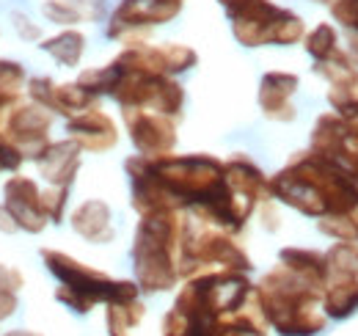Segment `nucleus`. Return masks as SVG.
I'll use <instances>...</instances> for the list:
<instances>
[{
    "instance_id": "nucleus-1",
    "label": "nucleus",
    "mask_w": 358,
    "mask_h": 336,
    "mask_svg": "<svg viewBox=\"0 0 358 336\" xmlns=\"http://www.w3.org/2000/svg\"><path fill=\"white\" fill-rule=\"evenodd\" d=\"M270 196L303 215H345L358 210V182L342 166L309 152H298L289 166L270 179Z\"/></svg>"
},
{
    "instance_id": "nucleus-2",
    "label": "nucleus",
    "mask_w": 358,
    "mask_h": 336,
    "mask_svg": "<svg viewBox=\"0 0 358 336\" xmlns=\"http://www.w3.org/2000/svg\"><path fill=\"white\" fill-rule=\"evenodd\" d=\"M320 287L295 276L284 265L268 273L257 287V303L270 326L284 336H314L325 328V312Z\"/></svg>"
},
{
    "instance_id": "nucleus-3",
    "label": "nucleus",
    "mask_w": 358,
    "mask_h": 336,
    "mask_svg": "<svg viewBox=\"0 0 358 336\" xmlns=\"http://www.w3.org/2000/svg\"><path fill=\"white\" fill-rule=\"evenodd\" d=\"M182 248V220L177 210L143 215L135 234V273L146 293L171 290L179 276L177 251Z\"/></svg>"
},
{
    "instance_id": "nucleus-4",
    "label": "nucleus",
    "mask_w": 358,
    "mask_h": 336,
    "mask_svg": "<svg viewBox=\"0 0 358 336\" xmlns=\"http://www.w3.org/2000/svg\"><path fill=\"white\" fill-rule=\"evenodd\" d=\"M47 267L64 281V287L55 293L61 303H66L72 312L86 314L91 312L94 303L105 300V303H124V300H135L138 298V287L133 281H113L99 270H91L86 265L75 262L66 253L45 251L42 253Z\"/></svg>"
},
{
    "instance_id": "nucleus-5",
    "label": "nucleus",
    "mask_w": 358,
    "mask_h": 336,
    "mask_svg": "<svg viewBox=\"0 0 358 336\" xmlns=\"http://www.w3.org/2000/svg\"><path fill=\"white\" fill-rule=\"evenodd\" d=\"M124 122L130 127V138H133L135 149L143 158H166L177 144L174 125L163 113L124 108Z\"/></svg>"
},
{
    "instance_id": "nucleus-6",
    "label": "nucleus",
    "mask_w": 358,
    "mask_h": 336,
    "mask_svg": "<svg viewBox=\"0 0 358 336\" xmlns=\"http://www.w3.org/2000/svg\"><path fill=\"white\" fill-rule=\"evenodd\" d=\"M179 8H182V0H124L113 14L108 36L119 39V36H127V31H138L143 25L169 22L177 17Z\"/></svg>"
},
{
    "instance_id": "nucleus-7",
    "label": "nucleus",
    "mask_w": 358,
    "mask_h": 336,
    "mask_svg": "<svg viewBox=\"0 0 358 336\" xmlns=\"http://www.w3.org/2000/svg\"><path fill=\"white\" fill-rule=\"evenodd\" d=\"M6 207L11 212V218L17 220V226H22L28 232H42L45 229L47 212L34 182L20 179V176L11 179L6 185Z\"/></svg>"
},
{
    "instance_id": "nucleus-8",
    "label": "nucleus",
    "mask_w": 358,
    "mask_h": 336,
    "mask_svg": "<svg viewBox=\"0 0 358 336\" xmlns=\"http://www.w3.org/2000/svg\"><path fill=\"white\" fill-rule=\"evenodd\" d=\"M298 91V78L289 72H268L259 85V105L268 119L275 122H292L295 108L289 105V97Z\"/></svg>"
},
{
    "instance_id": "nucleus-9",
    "label": "nucleus",
    "mask_w": 358,
    "mask_h": 336,
    "mask_svg": "<svg viewBox=\"0 0 358 336\" xmlns=\"http://www.w3.org/2000/svg\"><path fill=\"white\" fill-rule=\"evenodd\" d=\"M69 135L78 146L83 149H91V152H102V149H110L116 144V127L113 122L96 111V108H89L83 113H78L72 122H69Z\"/></svg>"
},
{
    "instance_id": "nucleus-10",
    "label": "nucleus",
    "mask_w": 358,
    "mask_h": 336,
    "mask_svg": "<svg viewBox=\"0 0 358 336\" xmlns=\"http://www.w3.org/2000/svg\"><path fill=\"white\" fill-rule=\"evenodd\" d=\"M78 152L80 146L75 141H64V144H52L39 155V168L55 188H69V182L75 179L78 171Z\"/></svg>"
},
{
    "instance_id": "nucleus-11",
    "label": "nucleus",
    "mask_w": 358,
    "mask_h": 336,
    "mask_svg": "<svg viewBox=\"0 0 358 336\" xmlns=\"http://www.w3.org/2000/svg\"><path fill=\"white\" fill-rule=\"evenodd\" d=\"M278 262H281L287 270H292L295 276L306 279L309 284L325 290L328 276H331V270H328V256H325V253L312 251V248H284V251L278 253Z\"/></svg>"
},
{
    "instance_id": "nucleus-12",
    "label": "nucleus",
    "mask_w": 358,
    "mask_h": 336,
    "mask_svg": "<svg viewBox=\"0 0 358 336\" xmlns=\"http://www.w3.org/2000/svg\"><path fill=\"white\" fill-rule=\"evenodd\" d=\"M322 312L325 317L345 320L358 312V279L348 276H328L325 293H322Z\"/></svg>"
},
{
    "instance_id": "nucleus-13",
    "label": "nucleus",
    "mask_w": 358,
    "mask_h": 336,
    "mask_svg": "<svg viewBox=\"0 0 358 336\" xmlns=\"http://www.w3.org/2000/svg\"><path fill=\"white\" fill-rule=\"evenodd\" d=\"M72 226L78 234H83L91 243H108L113 237L110 232V210L102 202H86L83 207H78Z\"/></svg>"
},
{
    "instance_id": "nucleus-14",
    "label": "nucleus",
    "mask_w": 358,
    "mask_h": 336,
    "mask_svg": "<svg viewBox=\"0 0 358 336\" xmlns=\"http://www.w3.org/2000/svg\"><path fill=\"white\" fill-rule=\"evenodd\" d=\"M314 69L336 88H358V64L348 50L331 52L325 61H317Z\"/></svg>"
},
{
    "instance_id": "nucleus-15",
    "label": "nucleus",
    "mask_w": 358,
    "mask_h": 336,
    "mask_svg": "<svg viewBox=\"0 0 358 336\" xmlns=\"http://www.w3.org/2000/svg\"><path fill=\"white\" fill-rule=\"evenodd\" d=\"M317 229L339 243H353L358 246V210L345 215H322L317 220Z\"/></svg>"
},
{
    "instance_id": "nucleus-16",
    "label": "nucleus",
    "mask_w": 358,
    "mask_h": 336,
    "mask_svg": "<svg viewBox=\"0 0 358 336\" xmlns=\"http://www.w3.org/2000/svg\"><path fill=\"white\" fill-rule=\"evenodd\" d=\"M143 317V303L124 300V303H110L108 309V331L110 336H127Z\"/></svg>"
},
{
    "instance_id": "nucleus-17",
    "label": "nucleus",
    "mask_w": 358,
    "mask_h": 336,
    "mask_svg": "<svg viewBox=\"0 0 358 336\" xmlns=\"http://www.w3.org/2000/svg\"><path fill=\"white\" fill-rule=\"evenodd\" d=\"M325 256H328L331 276L358 279V246H353V243H336Z\"/></svg>"
},
{
    "instance_id": "nucleus-18",
    "label": "nucleus",
    "mask_w": 358,
    "mask_h": 336,
    "mask_svg": "<svg viewBox=\"0 0 358 336\" xmlns=\"http://www.w3.org/2000/svg\"><path fill=\"white\" fill-rule=\"evenodd\" d=\"M45 50H47V52H52V55H55L61 64H66V66H75V64L80 61L83 50H86V39H83L80 34L69 31V34H61L58 39L47 42Z\"/></svg>"
},
{
    "instance_id": "nucleus-19",
    "label": "nucleus",
    "mask_w": 358,
    "mask_h": 336,
    "mask_svg": "<svg viewBox=\"0 0 358 336\" xmlns=\"http://www.w3.org/2000/svg\"><path fill=\"white\" fill-rule=\"evenodd\" d=\"M336 50H339V39H336L334 25H328V22H320L312 34L306 36V52L312 55L314 61H325Z\"/></svg>"
},
{
    "instance_id": "nucleus-20",
    "label": "nucleus",
    "mask_w": 358,
    "mask_h": 336,
    "mask_svg": "<svg viewBox=\"0 0 358 336\" xmlns=\"http://www.w3.org/2000/svg\"><path fill=\"white\" fill-rule=\"evenodd\" d=\"M328 8L348 34H358V0H331Z\"/></svg>"
},
{
    "instance_id": "nucleus-21",
    "label": "nucleus",
    "mask_w": 358,
    "mask_h": 336,
    "mask_svg": "<svg viewBox=\"0 0 358 336\" xmlns=\"http://www.w3.org/2000/svg\"><path fill=\"white\" fill-rule=\"evenodd\" d=\"M22 287V276L17 273V270H6L3 265H0V290L3 293H14V290H20Z\"/></svg>"
},
{
    "instance_id": "nucleus-22",
    "label": "nucleus",
    "mask_w": 358,
    "mask_h": 336,
    "mask_svg": "<svg viewBox=\"0 0 358 336\" xmlns=\"http://www.w3.org/2000/svg\"><path fill=\"white\" fill-rule=\"evenodd\" d=\"M14 306H17V303H14V298H11L8 293H3V290H0V317H8V314H14Z\"/></svg>"
},
{
    "instance_id": "nucleus-23",
    "label": "nucleus",
    "mask_w": 358,
    "mask_h": 336,
    "mask_svg": "<svg viewBox=\"0 0 358 336\" xmlns=\"http://www.w3.org/2000/svg\"><path fill=\"white\" fill-rule=\"evenodd\" d=\"M221 3H224L226 11H229V8H234V6H237V3H243V0H221Z\"/></svg>"
},
{
    "instance_id": "nucleus-24",
    "label": "nucleus",
    "mask_w": 358,
    "mask_h": 336,
    "mask_svg": "<svg viewBox=\"0 0 358 336\" xmlns=\"http://www.w3.org/2000/svg\"><path fill=\"white\" fill-rule=\"evenodd\" d=\"M8 336H39V334H31V331H14V334H8Z\"/></svg>"
},
{
    "instance_id": "nucleus-25",
    "label": "nucleus",
    "mask_w": 358,
    "mask_h": 336,
    "mask_svg": "<svg viewBox=\"0 0 358 336\" xmlns=\"http://www.w3.org/2000/svg\"><path fill=\"white\" fill-rule=\"evenodd\" d=\"M312 3H322V6H331V0H312Z\"/></svg>"
},
{
    "instance_id": "nucleus-26",
    "label": "nucleus",
    "mask_w": 358,
    "mask_h": 336,
    "mask_svg": "<svg viewBox=\"0 0 358 336\" xmlns=\"http://www.w3.org/2000/svg\"><path fill=\"white\" fill-rule=\"evenodd\" d=\"M353 176H356V182H358V163H356V168H353Z\"/></svg>"
}]
</instances>
